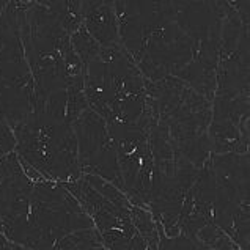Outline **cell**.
<instances>
[{"instance_id":"obj_18","label":"cell","mask_w":250,"mask_h":250,"mask_svg":"<svg viewBox=\"0 0 250 250\" xmlns=\"http://www.w3.org/2000/svg\"><path fill=\"white\" fill-rule=\"evenodd\" d=\"M87 250H105L104 247H95V249H87Z\"/></svg>"},{"instance_id":"obj_3","label":"cell","mask_w":250,"mask_h":250,"mask_svg":"<svg viewBox=\"0 0 250 250\" xmlns=\"http://www.w3.org/2000/svg\"><path fill=\"white\" fill-rule=\"evenodd\" d=\"M19 33L37 103L66 90V81L83 66L71 47L68 32L46 2H19Z\"/></svg>"},{"instance_id":"obj_13","label":"cell","mask_w":250,"mask_h":250,"mask_svg":"<svg viewBox=\"0 0 250 250\" xmlns=\"http://www.w3.org/2000/svg\"><path fill=\"white\" fill-rule=\"evenodd\" d=\"M69 41H71V47H73L74 54L77 55V59L81 60L83 69L87 68L90 63L96 59L101 52V46L90 37V33L85 30V27L81 25L74 33L69 35Z\"/></svg>"},{"instance_id":"obj_16","label":"cell","mask_w":250,"mask_h":250,"mask_svg":"<svg viewBox=\"0 0 250 250\" xmlns=\"http://www.w3.org/2000/svg\"><path fill=\"white\" fill-rule=\"evenodd\" d=\"M16 161V153H10V154H6L5 158L0 159V183H2L3 178L8 175V171L13 166V162Z\"/></svg>"},{"instance_id":"obj_7","label":"cell","mask_w":250,"mask_h":250,"mask_svg":"<svg viewBox=\"0 0 250 250\" xmlns=\"http://www.w3.org/2000/svg\"><path fill=\"white\" fill-rule=\"evenodd\" d=\"M216 183V219L241 250H249V153L211 154Z\"/></svg>"},{"instance_id":"obj_10","label":"cell","mask_w":250,"mask_h":250,"mask_svg":"<svg viewBox=\"0 0 250 250\" xmlns=\"http://www.w3.org/2000/svg\"><path fill=\"white\" fill-rule=\"evenodd\" d=\"M77 140V161L81 175L103 178L123 190L117 148L105 121L90 107L73 123Z\"/></svg>"},{"instance_id":"obj_2","label":"cell","mask_w":250,"mask_h":250,"mask_svg":"<svg viewBox=\"0 0 250 250\" xmlns=\"http://www.w3.org/2000/svg\"><path fill=\"white\" fill-rule=\"evenodd\" d=\"M145 88L146 109L167 129L173 149L202 168L211 158L208 129L212 103L171 76L159 82L145 81Z\"/></svg>"},{"instance_id":"obj_17","label":"cell","mask_w":250,"mask_h":250,"mask_svg":"<svg viewBox=\"0 0 250 250\" xmlns=\"http://www.w3.org/2000/svg\"><path fill=\"white\" fill-rule=\"evenodd\" d=\"M13 250H27V249H22V247H18V246H14V244H13Z\"/></svg>"},{"instance_id":"obj_14","label":"cell","mask_w":250,"mask_h":250,"mask_svg":"<svg viewBox=\"0 0 250 250\" xmlns=\"http://www.w3.org/2000/svg\"><path fill=\"white\" fill-rule=\"evenodd\" d=\"M47 8L54 13L59 19L62 27L68 32V35L74 33L82 25V10L81 2H46Z\"/></svg>"},{"instance_id":"obj_8","label":"cell","mask_w":250,"mask_h":250,"mask_svg":"<svg viewBox=\"0 0 250 250\" xmlns=\"http://www.w3.org/2000/svg\"><path fill=\"white\" fill-rule=\"evenodd\" d=\"M148 110L134 125H107L115 142L123 192L129 202L149 211L154 159L149 145Z\"/></svg>"},{"instance_id":"obj_12","label":"cell","mask_w":250,"mask_h":250,"mask_svg":"<svg viewBox=\"0 0 250 250\" xmlns=\"http://www.w3.org/2000/svg\"><path fill=\"white\" fill-rule=\"evenodd\" d=\"M211 154H246L249 137L230 120H211L208 129Z\"/></svg>"},{"instance_id":"obj_6","label":"cell","mask_w":250,"mask_h":250,"mask_svg":"<svg viewBox=\"0 0 250 250\" xmlns=\"http://www.w3.org/2000/svg\"><path fill=\"white\" fill-rule=\"evenodd\" d=\"M13 134L16 139V156L44 180L66 184L82 176L76 134L66 118L35 109Z\"/></svg>"},{"instance_id":"obj_1","label":"cell","mask_w":250,"mask_h":250,"mask_svg":"<svg viewBox=\"0 0 250 250\" xmlns=\"http://www.w3.org/2000/svg\"><path fill=\"white\" fill-rule=\"evenodd\" d=\"M120 46L145 81L178 77L192 62V40L175 18L173 2H113Z\"/></svg>"},{"instance_id":"obj_15","label":"cell","mask_w":250,"mask_h":250,"mask_svg":"<svg viewBox=\"0 0 250 250\" xmlns=\"http://www.w3.org/2000/svg\"><path fill=\"white\" fill-rule=\"evenodd\" d=\"M14 146H16V139H14L13 129L6 123L2 112H0V159L5 158L6 154L13 153Z\"/></svg>"},{"instance_id":"obj_5","label":"cell","mask_w":250,"mask_h":250,"mask_svg":"<svg viewBox=\"0 0 250 250\" xmlns=\"http://www.w3.org/2000/svg\"><path fill=\"white\" fill-rule=\"evenodd\" d=\"M88 228L90 217L65 186L41 180L33 183L25 214L5 239L27 250H54L63 238Z\"/></svg>"},{"instance_id":"obj_9","label":"cell","mask_w":250,"mask_h":250,"mask_svg":"<svg viewBox=\"0 0 250 250\" xmlns=\"http://www.w3.org/2000/svg\"><path fill=\"white\" fill-rule=\"evenodd\" d=\"M63 186L90 217L105 250H148L145 239L132 224V203L121 205L105 198L83 176Z\"/></svg>"},{"instance_id":"obj_11","label":"cell","mask_w":250,"mask_h":250,"mask_svg":"<svg viewBox=\"0 0 250 250\" xmlns=\"http://www.w3.org/2000/svg\"><path fill=\"white\" fill-rule=\"evenodd\" d=\"M82 25L103 49L120 46L118 21L115 6L110 0H85L81 2Z\"/></svg>"},{"instance_id":"obj_4","label":"cell","mask_w":250,"mask_h":250,"mask_svg":"<svg viewBox=\"0 0 250 250\" xmlns=\"http://www.w3.org/2000/svg\"><path fill=\"white\" fill-rule=\"evenodd\" d=\"M83 93L107 125H134L145 112V79L121 46L101 49L85 68Z\"/></svg>"}]
</instances>
